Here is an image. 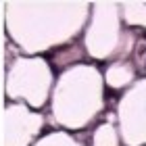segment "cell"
<instances>
[{"mask_svg": "<svg viewBox=\"0 0 146 146\" xmlns=\"http://www.w3.org/2000/svg\"><path fill=\"white\" fill-rule=\"evenodd\" d=\"M92 2H4L9 44L27 56H42L73 44L82 36Z\"/></svg>", "mask_w": 146, "mask_h": 146, "instance_id": "cell-1", "label": "cell"}, {"mask_svg": "<svg viewBox=\"0 0 146 146\" xmlns=\"http://www.w3.org/2000/svg\"><path fill=\"white\" fill-rule=\"evenodd\" d=\"M104 79L94 63H77L56 73L48 119L56 129L82 131L104 113Z\"/></svg>", "mask_w": 146, "mask_h": 146, "instance_id": "cell-2", "label": "cell"}, {"mask_svg": "<svg viewBox=\"0 0 146 146\" xmlns=\"http://www.w3.org/2000/svg\"><path fill=\"white\" fill-rule=\"evenodd\" d=\"M136 31L125 29L119 2H92L90 17L82 31V48L86 58L94 63H111L115 58H131L136 48Z\"/></svg>", "mask_w": 146, "mask_h": 146, "instance_id": "cell-3", "label": "cell"}, {"mask_svg": "<svg viewBox=\"0 0 146 146\" xmlns=\"http://www.w3.org/2000/svg\"><path fill=\"white\" fill-rule=\"evenodd\" d=\"M56 71L46 56L15 54L4 73V100L23 102L34 111L48 107Z\"/></svg>", "mask_w": 146, "mask_h": 146, "instance_id": "cell-4", "label": "cell"}, {"mask_svg": "<svg viewBox=\"0 0 146 146\" xmlns=\"http://www.w3.org/2000/svg\"><path fill=\"white\" fill-rule=\"evenodd\" d=\"M113 115L123 146H146V75L121 92Z\"/></svg>", "mask_w": 146, "mask_h": 146, "instance_id": "cell-5", "label": "cell"}, {"mask_svg": "<svg viewBox=\"0 0 146 146\" xmlns=\"http://www.w3.org/2000/svg\"><path fill=\"white\" fill-rule=\"evenodd\" d=\"M46 127V115L23 102L4 100L2 109V146H31Z\"/></svg>", "mask_w": 146, "mask_h": 146, "instance_id": "cell-6", "label": "cell"}, {"mask_svg": "<svg viewBox=\"0 0 146 146\" xmlns=\"http://www.w3.org/2000/svg\"><path fill=\"white\" fill-rule=\"evenodd\" d=\"M138 77L142 75L131 58H115V61L107 63V67L102 71L104 88L113 92H125Z\"/></svg>", "mask_w": 146, "mask_h": 146, "instance_id": "cell-7", "label": "cell"}, {"mask_svg": "<svg viewBox=\"0 0 146 146\" xmlns=\"http://www.w3.org/2000/svg\"><path fill=\"white\" fill-rule=\"evenodd\" d=\"M119 13H121L125 29H146V2H140V0L119 2Z\"/></svg>", "mask_w": 146, "mask_h": 146, "instance_id": "cell-8", "label": "cell"}, {"mask_svg": "<svg viewBox=\"0 0 146 146\" xmlns=\"http://www.w3.org/2000/svg\"><path fill=\"white\" fill-rule=\"evenodd\" d=\"M52 69L54 71H63L67 67H73V65L77 63H86V52L82 48V44L73 42L69 46H63V48L54 50V54H52V58H48Z\"/></svg>", "mask_w": 146, "mask_h": 146, "instance_id": "cell-9", "label": "cell"}, {"mask_svg": "<svg viewBox=\"0 0 146 146\" xmlns=\"http://www.w3.org/2000/svg\"><path fill=\"white\" fill-rule=\"evenodd\" d=\"M88 146H121V138H119L117 125H115V115H109L107 121H100L94 127L90 136Z\"/></svg>", "mask_w": 146, "mask_h": 146, "instance_id": "cell-10", "label": "cell"}, {"mask_svg": "<svg viewBox=\"0 0 146 146\" xmlns=\"http://www.w3.org/2000/svg\"><path fill=\"white\" fill-rule=\"evenodd\" d=\"M31 146H86V144L79 140V138H75L71 131L50 129V131H46V134L40 136Z\"/></svg>", "mask_w": 146, "mask_h": 146, "instance_id": "cell-11", "label": "cell"}, {"mask_svg": "<svg viewBox=\"0 0 146 146\" xmlns=\"http://www.w3.org/2000/svg\"><path fill=\"white\" fill-rule=\"evenodd\" d=\"M0 6H2V4H0Z\"/></svg>", "mask_w": 146, "mask_h": 146, "instance_id": "cell-12", "label": "cell"}]
</instances>
